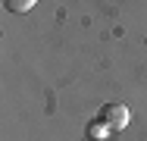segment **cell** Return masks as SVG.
<instances>
[{
	"label": "cell",
	"instance_id": "3957f363",
	"mask_svg": "<svg viewBox=\"0 0 147 141\" xmlns=\"http://www.w3.org/2000/svg\"><path fill=\"white\" fill-rule=\"evenodd\" d=\"M38 0H3V6H6V13H16V16H22V13H28L31 6H34Z\"/></svg>",
	"mask_w": 147,
	"mask_h": 141
},
{
	"label": "cell",
	"instance_id": "7a4b0ae2",
	"mask_svg": "<svg viewBox=\"0 0 147 141\" xmlns=\"http://www.w3.org/2000/svg\"><path fill=\"white\" fill-rule=\"evenodd\" d=\"M113 138V129L100 119V116H94L88 122V141H110Z\"/></svg>",
	"mask_w": 147,
	"mask_h": 141
},
{
	"label": "cell",
	"instance_id": "6da1fadb",
	"mask_svg": "<svg viewBox=\"0 0 147 141\" xmlns=\"http://www.w3.org/2000/svg\"><path fill=\"white\" fill-rule=\"evenodd\" d=\"M97 116H100V119H103L113 132H122V129L131 122V113H128V107H125V104H103Z\"/></svg>",
	"mask_w": 147,
	"mask_h": 141
}]
</instances>
